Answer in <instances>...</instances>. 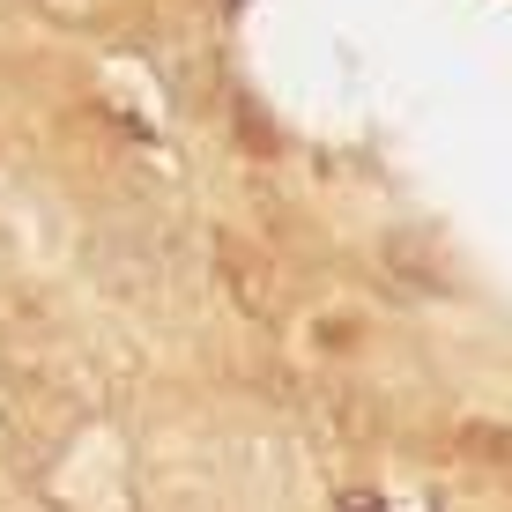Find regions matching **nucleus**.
<instances>
[{
	"instance_id": "f257e3e1",
	"label": "nucleus",
	"mask_w": 512,
	"mask_h": 512,
	"mask_svg": "<svg viewBox=\"0 0 512 512\" xmlns=\"http://www.w3.org/2000/svg\"><path fill=\"white\" fill-rule=\"evenodd\" d=\"M468 453H490V468H505L512 475V431H498V423H468Z\"/></svg>"
}]
</instances>
